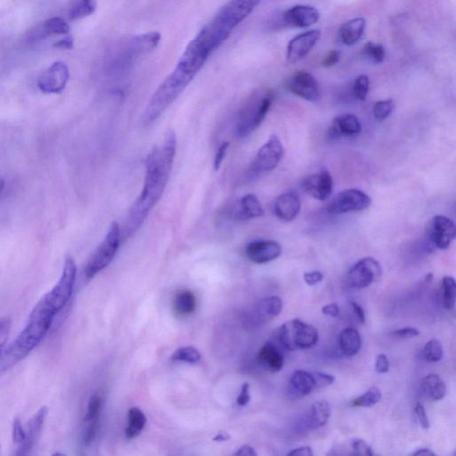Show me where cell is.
<instances>
[{
	"label": "cell",
	"instance_id": "obj_1",
	"mask_svg": "<svg viewBox=\"0 0 456 456\" xmlns=\"http://www.w3.org/2000/svg\"><path fill=\"white\" fill-rule=\"evenodd\" d=\"M176 150V133L169 130L164 136L163 143L148 154L145 160L144 187L127 217L124 228L126 237L134 235L141 228L163 197L172 173Z\"/></svg>",
	"mask_w": 456,
	"mask_h": 456
},
{
	"label": "cell",
	"instance_id": "obj_2",
	"mask_svg": "<svg viewBox=\"0 0 456 456\" xmlns=\"http://www.w3.org/2000/svg\"><path fill=\"white\" fill-rule=\"evenodd\" d=\"M57 313V310L46 302L44 297L39 300L30 313L26 327L6 352L5 356L9 364L14 365L26 358L39 345L48 334Z\"/></svg>",
	"mask_w": 456,
	"mask_h": 456
},
{
	"label": "cell",
	"instance_id": "obj_3",
	"mask_svg": "<svg viewBox=\"0 0 456 456\" xmlns=\"http://www.w3.org/2000/svg\"><path fill=\"white\" fill-rule=\"evenodd\" d=\"M197 73L182 64H176L175 70L163 80L159 88L152 95L143 113L141 122L144 126L151 125L159 119L161 114L178 99Z\"/></svg>",
	"mask_w": 456,
	"mask_h": 456
},
{
	"label": "cell",
	"instance_id": "obj_4",
	"mask_svg": "<svg viewBox=\"0 0 456 456\" xmlns=\"http://www.w3.org/2000/svg\"><path fill=\"white\" fill-rule=\"evenodd\" d=\"M161 42V34L153 32L125 39L114 46L109 57V67L114 71H123L139 58L153 52Z\"/></svg>",
	"mask_w": 456,
	"mask_h": 456
},
{
	"label": "cell",
	"instance_id": "obj_5",
	"mask_svg": "<svg viewBox=\"0 0 456 456\" xmlns=\"http://www.w3.org/2000/svg\"><path fill=\"white\" fill-rule=\"evenodd\" d=\"M273 103L270 92L256 93L241 108L235 133L239 138H245L262 125Z\"/></svg>",
	"mask_w": 456,
	"mask_h": 456
},
{
	"label": "cell",
	"instance_id": "obj_6",
	"mask_svg": "<svg viewBox=\"0 0 456 456\" xmlns=\"http://www.w3.org/2000/svg\"><path fill=\"white\" fill-rule=\"evenodd\" d=\"M277 338L284 349L288 352H296L314 347L318 343L319 335L312 325L300 319H293L279 327Z\"/></svg>",
	"mask_w": 456,
	"mask_h": 456
},
{
	"label": "cell",
	"instance_id": "obj_7",
	"mask_svg": "<svg viewBox=\"0 0 456 456\" xmlns=\"http://www.w3.org/2000/svg\"><path fill=\"white\" fill-rule=\"evenodd\" d=\"M122 234L120 225L117 222L111 223L103 241L99 244L97 250L86 263L85 268L86 278L94 277L113 262L120 249Z\"/></svg>",
	"mask_w": 456,
	"mask_h": 456
},
{
	"label": "cell",
	"instance_id": "obj_8",
	"mask_svg": "<svg viewBox=\"0 0 456 456\" xmlns=\"http://www.w3.org/2000/svg\"><path fill=\"white\" fill-rule=\"evenodd\" d=\"M77 274L76 263L71 257L65 259L63 274L60 280L53 289L44 296L46 302L57 310L60 311L69 302L73 294L74 284Z\"/></svg>",
	"mask_w": 456,
	"mask_h": 456
},
{
	"label": "cell",
	"instance_id": "obj_9",
	"mask_svg": "<svg viewBox=\"0 0 456 456\" xmlns=\"http://www.w3.org/2000/svg\"><path fill=\"white\" fill-rule=\"evenodd\" d=\"M381 266L374 257L360 259L347 273V284L355 289H364L380 280Z\"/></svg>",
	"mask_w": 456,
	"mask_h": 456
},
{
	"label": "cell",
	"instance_id": "obj_10",
	"mask_svg": "<svg viewBox=\"0 0 456 456\" xmlns=\"http://www.w3.org/2000/svg\"><path fill=\"white\" fill-rule=\"evenodd\" d=\"M372 204L371 198L358 189L341 192L329 203L327 212L335 215L367 210Z\"/></svg>",
	"mask_w": 456,
	"mask_h": 456
},
{
	"label": "cell",
	"instance_id": "obj_11",
	"mask_svg": "<svg viewBox=\"0 0 456 456\" xmlns=\"http://www.w3.org/2000/svg\"><path fill=\"white\" fill-rule=\"evenodd\" d=\"M283 156V145L278 136L273 135L257 152L251 164V172L259 174L271 172L278 166Z\"/></svg>",
	"mask_w": 456,
	"mask_h": 456
},
{
	"label": "cell",
	"instance_id": "obj_12",
	"mask_svg": "<svg viewBox=\"0 0 456 456\" xmlns=\"http://www.w3.org/2000/svg\"><path fill=\"white\" fill-rule=\"evenodd\" d=\"M455 225L448 217H433L428 225L427 240L432 246L439 250L448 249L455 238Z\"/></svg>",
	"mask_w": 456,
	"mask_h": 456
},
{
	"label": "cell",
	"instance_id": "obj_13",
	"mask_svg": "<svg viewBox=\"0 0 456 456\" xmlns=\"http://www.w3.org/2000/svg\"><path fill=\"white\" fill-rule=\"evenodd\" d=\"M69 79V68L64 63L57 62L40 74L38 86L46 94H59L64 91Z\"/></svg>",
	"mask_w": 456,
	"mask_h": 456
},
{
	"label": "cell",
	"instance_id": "obj_14",
	"mask_svg": "<svg viewBox=\"0 0 456 456\" xmlns=\"http://www.w3.org/2000/svg\"><path fill=\"white\" fill-rule=\"evenodd\" d=\"M287 89L291 94L309 102L318 101L320 98V88L316 77L307 71H298L287 82Z\"/></svg>",
	"mask_w": 456,
	"mask_h": 456
},
{
	"label": "cell",
	"instance_id": "obj_15",
	"mask_svg": "<svg viewBox=\"0 0 456 456\" xmlns=\"http://www.w3.org/2000/svg\"><path fill=\"white\" fill-rule=\"evenodd\" d=\"M321 38V32L313 29L307 30L291 39L288 43L286 59L289 64H296L303 60L318 44Z\"/></svg>",
	"mask_w": 456,
	"mask_h": 456
},
{
	"label": "cell",
	"instance_id": "obj_16",
	"mask_svg": "<svg viewBox=\"0 0 456 456\" xmlns=\"http://www.w3.org/2000/svg\"><path fill=\"white\" fill-rule=\"evenodd\" d=\"M302 185L305 193L316 200L324 201L333 193L334 181L330 172L322 170L304 179Z\"/></svg>",
	"mask_w": 456,
	"mask_h": 456
},
{
	"label": "cell",
	"instance_id": "obj_17",
	"mask_svg": "<svg viewBox=\"0 0 456 456\" xmlns=\"http://www.w3.org/2000/svg\"><path fill=\"white\" fill-rule=\"evenodd\" d=\"M319 19L320 13L310 5L293 6L283 14V21L286 26L300 29L314 26Z\"/></svg>",
	"mask_w": 456,
	"mask_h": 456
},
{
	"label": "cell",
	"instance_id": "obj_18",
	"mask_svg": "<svg viewBox=\"0 0 456 456\" xmlns=\"http://www.w3.org/2000/svg\"><path fill=\"white\" fill-rule=\"evenodd\" d=\"M245 253L251 262L266 264L280 257L282 247L275 241L257 240L247 245Z\"/></svg>",
	"mask_w": 456,
	"mask_h": 456
},
{
	"label": "cell",
	"instance_id": "obj_19",
	"mask_svg": "<svg viewBox=\"0 0 456 456\" xmlns=\"http://www.w3.org/2000/svg\"><path fill=\"white\" fill-rule=\"evenodd\" d=\"M283 309V302L281 298L270 296L260 300L254 307L253 311L247 316V321L251 324L262 325L277 318Z\"/></svg>",
	"mask_w": 456,
	"mask_h": 456
},
{
	"label": "cell",
	"instance_id": "obj_20",
	"mask_svg": "<svg viewBox=\"0 0 456 456\" xmlns=\"http://www.w3.org/2000/svg\"><path fill=\"white\" fill-rule=\"evenodd\" d=\"M48 414V408L42 406L30 419L29 423H28L26 440L19 445V448H18V451L15 453V455H27L30 454L34 446L39 441Z\"/></svg>",
	"mask_w": 456,
	"mask_h": 456
},
{
	"label": "cell",
	"instance_id": "obj_21",
	"mask_svg": "<svg viewBox=\"0 0 456 456\" xmlns=\"http://www.w3.org/2000/svg\"><path fill=\"white\" fill-rule=\"evenodd\" d=\"M302 208L299 195L294 191H288L279 195L274 204L275 217L281 221H293L299 215Z\"/></svg>",
	"mask_w": 456,
	"mask_h": 456
},
{
	"label": "cell",
	"instance_id": "obj_22",
	"mask_svg": "<svg viewBox=\"0 0 456 456\" xmlns=\"http://www.w3.org/2000/svg\"><path fill=\"white\" fill-rule=\"evenodd\" d=\"M362 131L361 122L358 117L346 113L334 118L329 129V135L333 138H353Z\"/></svg>",
	"mask_w": 456,
	"mask_h": 456
},
{
	"label": "cell",
	"instance_id": "obj_23",
	"mask_svg": "<svg viewBox=\"0 0 456 456\" xmlns=\"http://www.w3.org/2000/svg\"><path fill=\"white\" fill-rule=\"evenodd\" d=\"M264 216L262 203L256 195L246 194L235 204L232 210V218L239 221H245Z\"/></svg>",
	"mask_w": 456,
	"mask_h": 456
},
{
	"label": "cell",
	"instance_id": "obj_24",
	"mask_svg": "<svg viewBox=\"0 0 456 456\" xmlns=\"http://www.w3.org/2000/svg\"><path fill=\"white\" fill-rule=\"evenodd\" d=\"M316 390L312 373L303 370L294 372L288 383V394L291 399H302Z\"/></svg>",
	"mask_w": 456,
	"mask_h": 456
},
{
	"label": "cell",
	"instance_id": "obj_25",
	"mask_svg": "<svg viewBox=\"0 0 456 456\" xmlns=\"http://www.w3.org/2000/svg\"><path fill=\"white\" fill-rule=\"evenodd\" d=\"M257 361L266 370L277 373L284 367V358L281 350L273 343H266L257 356Z\"/></svg>",
	"mask_w": 456,
	"mask_h": 456
},
{
	"label": "cell",
	"instance_id": "obj_26",
	"mask_svg": "<svg viewBox=\"0 0 456 456\" xmlns=\"http://www.w3.org/2000/svg\"><path fill=\"white\" fill-rule=\"evenodd\" d=\"M365 28L367 20L364 17H356L346 21L339 30L340 42L347 46L356 45L364 35Z\"/></svg>",
	"mask_w": 456,
	"mask_h": 456
},
{
	"label": "cell",
	"instance_id": "obj_27",
	"mask_svg": "<svg viewBox=\"0 0 456 456\" xmlns=\"http://www.w3.org/2000/svg\"><path fill=\"white\" fill-rule=\"evenodd\" d=\"M420 392L423 398L437 402L444 399L446 393L445 381L439 374H430L423 378L420 384Z\"/></svg>",
	"mask_w": 456,
	"mask_h": 456
},
{
	"label": "cell",
	"instance_id": "obj_28",
	"mask_svg": "<svg viewBox=\"0 0 456 456\" xmlns=\"http://www.w3.org/2000/svg\"><path fill=\"white\" fill-rule=\"evenodd\" d=\"M259 2L260 0H232L222 9L238 26L253 13Z\"/></svg>",
	"mask_w": 456,
	"mask_h": 456
},
{
	"label": "cell",
	"instance_id": "obj_29",
	"mask_svg": "<svg viewBox=\"0 0 456 456\" xmlns=\"http://www.w3.org/2000/svg\"><path fill=\"white\" fill-rule=\"evenodd\" d=\"M339 347L341 353L347 356L356 355L361 349L362 339L359 331L354 327H347L339 335Z\"/></svg>",
	"mask_w": 456,
	"mask_h": 456
},
{
	"label": "cell",
	"instance_id": "obj_30",
	"mask_svg": "<svg viewBox=\"0 0 456 456\" xmlns=\"http://www.w3.org/2000/svg\"><path fill=\"white\" fill-rule=\"evenodd\" d=\"M197 298L191 291L181 290L176 293L173 300V309L176 314L188 316L197 310Z\"/></svg>",
	"mask_w": 456,
	"mask_h": 456
},
{
	"label": "cell",
	"instance_id": "obj_31",
	"mask_svg": "<svg viewBox=\"0 0 456 456\" xmlns=\"http://www.w3.org/2000/svg\"><path fill=\"white\" fill-rule=\"evenodd\" d=\"M147 424V417L144 412L138 408H131L129 410L128 426L125 431L127 439H133L140 435Z\"/></svg>",
	"mask_w": 456,
	"mask_h": 456
},
{
	"label": "cell",
	"instance_id": "obj_32",
	"mask_svg": "<svg viewBox=\"0 0 456 456\" xmlns=\"http://www.w3.org/2000/svg\"><path fill=\"white\" fill-rule=\"evenodd\" d=\"M70 26L64 20L60 17H53L48 19L42 24L36 37L44 38L51 35H69Z\"/></svg>",
	"mask_w": 456,
	"mask_h": 456
},
{
	"label": "cell",
	"instance_id": "obj_33",
	"mask_svg": "<svg viewBox=\"0 0 456 456\" xmlns=\"http://www.w3.org/2000/svg\"><path fill=\"white\" fill-rule=\"evenodd\" d=\"M331 406L327 401L315 403L310 409L309 424L311 428H320L327 423L331 417Z\"/></svg>",
	"mask_w": 456,
	"mask_h": 456
},
{
	"label": "cell",
	"instance_id": "obj_34",
	"mask_svg": "<svg viewBox=\"0 0 456 456\" xmlns=\"http://www.w3.org/2000/svg\"><path fill=\"white\" fill-rule=\"evenodd\" d=\"M97 7V0H75L71 5L68 14L71 20L82 19L94 13Z\"/></svg>",
	"mask_w": 456,
	"mask_h": 456
},
{
	"label": "cell",
	"instance_id": "obj_35",
	"mask_svg": "<svg viewBox=\"0 0 456 456\" xmlns=\"http://www.w3.org/2000/svg\"><path fill=\"white\" fill-rule=\"evenodd\" d=\"M456 300V283L454 277H445L441 284V302L444 308L454 309Z\"/></svg>",
	"mask_w": 456,
	"mask_h": 456
},
{
	"label": "cell",
	"instance_id": "obj_36",
	"mask_svg": "<svg viewBox=\"0 0 456 456\" xmlns=\"http://www.w3.org/2000/svg\"><path fill=\"white\" fill-rule=\"evenodd\" d=\"M362 53L365 58L375 64L383 63L386 58L385 48L379 43L372 42L365 43Z\"/></svg>",
	"mask_w": 456,
	"mask_h": 456
},
{
	"label": "cell",
	"instance_id": "obj_37",
	"mask_svg": "<svg viewBox=\"0 0 456 456\" xmlns=\"http://www.w3.org/2000/svg\"><path fill=\"white\" fill-rule=\"evenodd\" d=\"M172 359L176 362L194 365L200 361L201 354L194 347H183L172 354Z\"/></svg>",
	"mask_w": 456,
	"mask_h": 456
},
{
	"label": "cell",
	"instance_id": "obj_38",
	"mask_svg": "<svg viewBox=\"0 0 456 456\" xmlns=\"http://www.w3.org/2000/svg\"><path fill=\"white\" fill-rule=\"evenodd\" d=\"M381 399V392L379 387H372L362 396L354 399L352 405L356 408H371L379 403Z\"/></svg>",
	"mask_w": 456,
	"mask_h": 456
},
{
	"label": "cell",
	"instance_id": "obj_39",
	"mask_svg": "<svg viewBox=\"0 0 456 456\" xmlns=\"http://www.w3.org/2000/svg\"><path fill=\"white\" fill-rule=\"evenodd\" d=\"M424 358L428 362L437 363L443 358L444 349L439 340L433 339L425 344L423 349Z\"/></svg>",
	"mask_w": 456,
	"mask_h": 456
},
{
	"label": "cell",
	"instance_id": "obj_40",
	"mask_svg": "<svg viewBox=\"0 0 456 456\" xmlns=\"http://www.w3.org/2000/svg\"><path fill=\"white\" fill-rule=\"evenodd\" d=\"M394 110H395V103L392 99H387V100H381L375 103L373 113L375 120L381 122L387 119Z\"/></svg>",
	"mask_w": 456,
	"mask_h": 456
},
{
	"label": "cell",
	"instance_id": "obj_41",
	"mask_svg": "<svg viewBox=\"0 0 456 456\" xmlns=\"http://www.w3.org/2000/svg\"><path fill=\"white\" fill-rule=\"evenodd\" d=\"M369 88H370V80L367 75H360L356 77L353 85V92L356 98L359 101L367 100Z\"/></svg>",
	"mask_w": 456,
	"mask_h": 456
},
{
	"label": "cell",
	"instance_id": "obj_42",
	"mask_svg": "<svg viewBox=\"0 0 456 456\" xmlns=\"http://www.w3.org/2000/svg\"><path fill=\"white\" fill-rule=\"evenodd\" d=\"M102 405H103V402H102L101 396L98 394L93 395L89 399L85 421L98 420L99 415L101 414Z\"/></svg>",
	"mask_w": 456,
	"mask_h": 456
},
{
	"label": "cell",
	"instance_id": "obj_43",
	"mask_svg": "<svg viewBox=\"0 0 456 456\" xmlns=\"http://www.w3.org/2000/svg\"><path fill=\"white\" fill-rule=\"evenodd\" d=\"M86 426L83 434V442L86 446H89L94 441L95 437H97L98 430V420H92L86 421Z\"/></svg>",
	"mask_w": 456,
	"mask_h": 456
},
{
	"label": "cell",
	"instance_id": "obj_44",
	"mask_svg": "<svg viewBox=\"0 0 456 456\" xmlns=\"http://www.w3.org/2000/svg\"><path fill=\"white\" fill-rule=\"evenodd\" d=\"M12 321L8 316L0 318V355H1L2 347L7 343L8 335L11 331Z\"/></svg>",
	"mask_w": 456,
	"mask_h": 456
},
{
	"label": "cell",
	"instance_id": "obj_45",
	"mask_svg": "<svg viewBox=\"0 0 456 456\" xmlns=\"http://www.w3.org/2000/svg\"><path fill=\"white\" fill-rule=\"evenodd\" d=\"M352 448L353 455L365 456L374 455L373 450H372L371 446H369L367 442L364 441V440H354V441L352 443Z\"/></svg>",
	"mask_w": 456,
	"mask_h": 456
},
{
	"label": "cell",
	"instance_id": "obj_46",
	"mask_svg": "<svg viewBox=\"0 0 456 456\" xmlns=\"http://www.w3.org/2000/svg\"><path fill=\"white\" fill-rule=\"evenodd\" d=\"M312 375L314 377L316 389L330 386L335 381V377L333 375L321 373V372H314Z\"/></svg>",
	"mask_w": 456,
	"mask_h": 456
},
{
	"label": "cell",
	"instance_id": "obj_47",
	"mask_svg": "<svg viewBox=\"0 0 456 456\" xmlns=\"http://www.w3.org/2000/svg\"><path fill=\"white\" fill-rule=\"evenodd\" d=\"M415 417H417L419 424L423 428L424 430H428L430 428V421L428 418L426 410H425L423 403L418 402L414 406Z\"/></svg>",
	"mask_w": 456,
	"mask_h": 456
},
{
	"label": "cell",
	"instance_id": "obj_48",
	"mask_svg": "<svg viewBox=\"0 0 456 456\" xmlns=\"http://www.w3.org/2000/svg\"><path fill=\"white\" fill-rule=\"evenodd\" d=\"M12 436H13V441L18 445L26 440V431L24 430L23 425L18 418H15L13 423V431H12Z\"/></svg>",
	"mask_w": 456,
	"mask_h": 456
},
{
	"label": "cell",
	"instance_id": "obj_49",
	"mask_svg": "<svg viewBox=\"0 0 456 456\" xmlns=\"http://www.w3.org/2000/svg\"><path fill=\"white\" fill-rule=\"evenodd\" d=\"M228 147L229 143L224 142L219 145L218 150H217L215 158H214V170H215L216 172H218L220 167H221L223 161L225 160L226 153H228Z\"/></svg>",
	"mask_w": 456,
	"mask_h": 456
},
{
	"label": "cell",
	"instance_id": "obj_50",
	"mask_svg": "<svg viewBox=\"0 0 456 456\" xmlns=\"http://www.w3.org/2000/svg\"><path fill=\"white\" fill-rule=\"evenodd\" d=\"M340 59V52L338 51H331L327 53V55L322 60V66L330 68L339 63Z\"/></svg>",
	"mask_w": 456,
	"mask_h": 456
},
{
	"label": "cell",
	"instance_id": "obj_51",
	"mask_svg": "<svg viewBox=\"0 0 456 456\" xmlns=\"http://www.w3.org/2000/svg\"><path fill=\"white\" fill-rule=\"evenodd\" d=\"M375 370L379 374H386L389 372L390 361L384 354H380L377 356L376 362H375Z\"/></svg>",
	"mask_w": 456,
	"mask_h": 456
},
{
	"label": "cell",
	"instance_id": "obj_52",
	"mask_svg": "<svg viewBox=\"0 0 456 456\" xmlns=\"http://www.w3.org/2000/svg\"><path fill=\"white\" fill-rule=\"evenodd\" d=\"M392 334L395 337L400 338V339H411V338L418 336L419 331L415 328L405 327L394 331Z\"/></svg>",
	"mask_w": 456,
	"mask_h": 456
},
{
	"label": "cell",
	"instance_id": "obj_53",
	"mask_svg": "<svg viewBox=\"0 0 456 456\" xmlns=\"http://www.w3.org/2000/svg\"><path fill=\"white\" fill-rule=\"evenodd\" d=\"M303 277L306 284H308L310 286H313V285L318 284L322 281V279H324V275L319 271H313L305 273Z\"/></svg>",
	"mask_w": 456,
	"mask_h": 456
},
{
	"label": "cell",
	"instance_id": "obj_54",
	"mask_svg": "<svg viewBox=\"0 0 456 456\" xmlns=\"http://www.w3.org/2000/svg\"><path fill=\"white\" fill-rule=\"evenodd\" d=\"M250 400V385L248 383H244L241 387L240 394L237 396V405L240 406L247 405L249 404Z\"/></svg>",
	"mask_w": 456,
	"mask_h": 456
},
{
	"label": "cell",
	"instance_id": "obj_55",
	"mask_svg": "<svg viewBox=\"0 0 456 456\" xmlns=\"http://www.w3.org/2000/svg\"><path fill=\"white\" fill-rule=\"evenodd\" d=\"M322 312L325 316H331L334 318H337L340 315L339 306L335 303L328 304L322 308Z\"/></svg>",
	"mask_w": 456,
	"mask_h": 456
},
{
	"label": "cell",
	"instance_id": "obj_56",
	"mask_svg": "<svg viewBox=\"0 0 456 456\" xmlns=\"http://www.w3.org/2000/svg\"><path fill=\"white\" fill-rule=\"evenodd\" d=\"M74 40L73 37L67 35L64 39L59 40V42H55L54 44L55 48H61V49H70L73 48Z\"/></svg>",
	"mask_w": 456,
	"mask_h": 456
},
{
	"label": "cell",
	"instance_id": "obj_57",
	"mask_svg": "<svg viewBox=\"0 0 456 456\" xmlns=\"http://www.w3.org/2000/svg\"><path fill=\"white\" fill-rule=\"evenodd\" d=\"M350 305L352 307L354 314L356 315L358 320L361 324H365V310L363 309L362 307L359 305L358 303L355 302H350Z\"/></svg>",
	"mask_w": 456,
	"mask_h": 456
},
{
	"label": "cell",
	"instance_id": "obj_58",
	"mask_svg": "<svg viewBox=\"0 0 456 456\" xmlns=\"http://www.w3.org/2000/svg\"><path fill=\"white\" fill-rule=\"evenodd\" d=\"M287 455L289 456H312V449L309 446H302V448H295L291 450L288 453Z\"/></svg>",
	"mask_w": 456,
	"mask_h": 456
},
{
	"label": "cell",
	"instance_id": "obj_59",
	"mask_svg": "<svg viewBox=\"0 0 456 456\" xmlns=\"http://www.w3.org/2000/svg\"><path fill=\"white\" fill-rule=\"evenodd\" d=\"M235 455H241V456H256L257 453L255 452V450H254L253 448H251V446L245 445L244 446H241V448H239L237 450V452L235 453Z\"/></svg>",
	"mask_w": 456,
	"mask_h": 456
},
{
	"label": "cell",
	"instance_id": "obj_60",
	"mask_svg": "<svg viewBox=\"0 0 456 456\" xmlns=\"http://www.w3.org/2000/svg\"><path fill=\"white\" fill-rule=\"evenodd\" d=\"M412 455L419 456H436L435 453H433L430 449L428 448L418 449L417 452L412 453Z\"/></svg>",
	"mask_w": 456,
	"mask_h": 456
},
{
	"label": "cell",
	"instance_id": "obj_61",
	"mask_svg": "<svg viewBox=\"0 0 456 456\" xmlns=\"http://www.w3.org/2000/svg\"><path fill=\"white\" fill-rule=\"evenodd\" d=\"M229 439H230V436H229V434L226 432H219L213 437V440L215 442H225Z\"/></svg>",
	"mask_w": 456,
	"mask_h": 456
},
{
	"label": "cell",
	"instance_id": "obj_62",
	"mask_svg": "<svg viewBox=\"0 0 456 456\" xmlns=\"http://www.w3.org/2000/svg\"><path fill=\"white\" fill-rule=\"evenodd\" d=\"M5 188V180L0 178V194H2L3 190Z\"/></svg>",
	"mask_w": 456,
	"mask_h": 456
},
{
	"label": "cell",
	"instance_id": "obj_63",
	"mask_svg": "<svg viewBox=\"0 0 456 456\" xmlns=\"http://www.w3.org/2000/svg\"><path fill=\"white\" fill-rule=\"evenodd\" d=\"M431 279H432V275L429 274L427 275L426 281H431Z\"/></svg>",
	"mask_w": 456,
	"mask_h": 456
},
{
	"label": "cell",
	"instance_id": "obj_64",
	"mask_svg": "<svg viewBox=\"0 0 456 456\" xmlns=\"http://www.w3.org/2000/svg\"><path fill=\"white\" fill-rule=\"evenodd\" d=\"M0 449H1V446H0Z\"/></svg>",
	"mask_w": 456,
	"mask_h": 456
}]
</instances>
